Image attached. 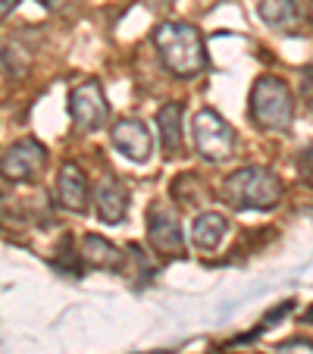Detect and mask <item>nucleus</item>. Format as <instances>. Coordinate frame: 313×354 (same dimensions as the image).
Instances as JSON below:
<instances>
[{"mask_svg":"<svg viewBox=\"0 0 313 354\" xmlns=\"http://www.w3.org/2000/svg\"><path fill=\"white\" fill-rule=\"evenodd\" d=\"M191 135H194V147H198V154L204 160L222 163L235 154V132L216 110H200L194 116Z\"/></svg>","mask_w":313,"mask_h":354,"instance_id":"4","label":"nucleus"},{"mask_svg":"<svg viewBox=\"0 0 313 354\" xmlns=\"http://www.w3.org/2000/svg\"><path fill=\"white\" fill-rule=\"evenodd\" d=\"M129 210V192L120 179H104L97 185V216L104 223H122Z\"/></svg>","mask_w":313,"mask_h":354,"instance_id":"10","label":"nucleus"},{"mask_svg":"<svg viewBox=\"0 0 313 354\" xmlns=\"http://www.w3.org/2000/svg\"><path fill=\"white\" fill-rule=\"evenodd\" d=\"M147 241L153 245L157 254H167V257H182V251H185L179 216L163 201H153L151 210H147Z\"/></svg>","mask_w":313,"mask_h":354,"instance_id":"5","label":"nucleus"},{"mask_svg":"<svg viewBox=\"0 0 313 354\" xmlns=\"http://www.w3.org/2000/svg\"><path fill=\"white\" fill-rule=\"evenodd\" d=\"M47 151L35 138H19L16 145L7 147V154L0 157V173L13 182H28L44 169Z\"/></svg>","mask_w":313,"mask_h":354,"instance_id":"7","label":"nucleus"},{"mask_svg":"<svg viewBox=\"0 0 313 354\" xmlns=\"http://www.w3.org/2000/svg\"><path fill=\"white\" fill-rule=\"evenodd\" d=\"M298 173L313 182V147H304L298 154Z\"/></svg>","mask_w":313,"mask_h":354,"instance_id":"16","label":"nucleus"},{"mask_svg":"<svg viewBox=\"0 0 313 354\" xmlns=\"http://www.w3.org/2000/svg\"><path fill=\"white\" fill-rule=\"evenodd\" d=\"M226 235H229V220L222 214H216V210L200 214L191 226V241L200 248V251H216Z\"/></svg>","mask_w":313,"mask_h":354,"instance_id":"12","label":"nucleus"},{"mask_svg":"<svg viewBox=\"0 0 313 354\" xmlns=\"http://www.w3.org/2000/svg\"><path fill=\"white\" fill-rule=\"evenodd\" d=\"M301 97H304L307 110L313 113V66L301 69Z\"/></svg>","mask_w":313,"mask_h":354,"instance_id":"15","label":"nucleus"},{"mask_svg":"<svg viewBox=\"0 0 313 354\" xmlns=\"http://www.w3.org/2000/svg\"><path fill=\"white\" fill-rule=\"evenodd\" d=\"M110 141H113V147L120 151L122 157H129V160L135 163H144L147 157H151V132H147V126L141 120H135V116H126V120H120L113 129H110Z\"/></svg>","mask_w":313,"mask_h":354,"instance_id":"8","label":"nucleus"},{"mask_svg":"<svg viewBox=\"0 0 313 354\" xmlns=\"http://www.w3.org/2000/svg\"><path fill=\"white\" fill-rule=\"evenodd\" d=\"M144 3H147V7H167L169 0H144Z\"/></svg>","mask_w":313,"mask_h":354,"instance_id":"18","label":"nucleus"},{"mask_svg":"<svg viewBox=\"0 0 313 354\" xmlns=\"http://www.w3.org/2000/svg\"><path fill=\"white\" fill-rule=\"evenodd\" d=\"M251 116L257 126L273 129V132H288L294 120V100L292 91L282 79L263 75L251 88Z\"/></svg>","mask_w":313,"mask_h":354,"instance_id":"3","label":"nucleus"},{"mask_svg":"<svg viewBox=\"0 0 313 354\" xmlns=\"http://www.w3.org/2000/svg\"><path fill=\"white\" fill-rule=\"evenodd\" d=\"M157 126H160V145L167 154H179L182 151V104H167L157 113Z\"/></svg>","mask_w":313,"mask_h":354,"instance_id":"13","label":"nucleus"},{"mask_svg":"<svg viewBox=\"0 0 313 354\" xmlns=\"http://www.w3.org/2000/svg\"><path fill=\"white\" fill-rule=\"evenodd\" d=\"M229 204L238 210H269L279 204L282 198V185L269 169L263 167H245L235 169L222 185Z\"/></svg>","mask_w":313,"mask_h":354,"instance_id":"2","label":"nucleus"},{"mask_svg":"<svg viewBox=\"0 0 313 354\" xmlns=\"http://www.w3.org/2000/svg\"><path fill=\"white\" fill-rule=\"evenodd\" d=\"M310 26H313V0H310Z\"/></svg>","mask_w":313,"mask_h":354,"instance_id":"20","label":"nucleus"},{"mask_svg":"<svg viewBox=\"0 0 313 354\" xmlns=\"http://www.w3.org/2000/svg\"><path fill=\"white\" fill-rule=\"evenodd\" d=\"M57 201L73 214L88 210V179L79 163H63L57 173Z\"/></svg>","mask_w":313,"mask_h":354,"instance_id":"9","label":"nucleus"},{"mask_svg":"<svg viewBox=\"0 0 313 354\" xmlns=\"http://www.w3.org/2000/svg\"><path fill=\"white\" fill-rule=\"evenodd\" d=\"M153 47L160 50L163 66L179 79H191L207 66L204 38L188 22H160L153 28Z\"/></svg>","mask_w":313,"mask_h":354,"instance_id":"1","label":"nucleus"},{"mask_svg":"<svg viewBox=\"0 0 313 354\" xmlns=\"http://www.w3.org/2000/svg\"><path fill=\"white\" fill-rule=\"evenodd\" d=\"M298 10H301V0H260V19L273 28L292 26L298 19Z\"/></svg>","mask_w":313,"mask_h":354,"instance_id":"14","label":"nucleus"},{"mask_svg":"<svg viewBox=\"0 0 313 354\" xmlns=\"http://www.w3.org/2000/svg\"><path fill=\"white\" fill-rule=\"evenodd\" d=\"M16 3H19V0H0V19H3V16H7L10 10L16 7Z\"/></svg>","mask_w":313,"mask_h":354,"instance_id":"17","label":"nucleus"},{"mask_svg":"<svg viewBox=\"0 0 313 354\" xmlns=\"http://www.w3.org/2000/svg\"><path fill=\"white\" fill-rule=\"evenodd\" d=\"M301 320H304V323H313V304L304 310V317H301Z\"/></svg>","mask_w":313,"mask_h":354,"instance_id":"19","label":"nucleus"},{"mask_svg":"<svg viewBox=\"0 0 313 354\" xmlns=\"http://www.w3.org/2000/svg\"><path fill=\"white\" fill-rule=\"evenodd\" d=\"M69 116L85 132H97L107 122V97H104L100 82L91 79L73 88V94H69Z\"/></svg>","mask_w":313,"mask_h":354,"instance_id":"6","label":"nucleus"},{"mask_svg":"<svg viewBox=\"0 0 313 354\" xmlns=\"http://www.w3.org/2000/svg\"><path fill=\"white\" fill-rule=\"evenodd\" d=\"M82 261L97 270H122L126 254H122L113 241L104 239V235H85L82 239Z\"/></svg>","mask_w":313,"mask_h":354,"instance_id":"11","label":"nucleus"}]
</instances>
